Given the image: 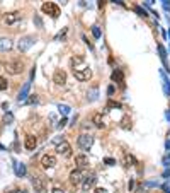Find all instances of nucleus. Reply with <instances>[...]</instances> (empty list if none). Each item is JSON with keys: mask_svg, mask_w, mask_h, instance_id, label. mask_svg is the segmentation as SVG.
<instances>
[{"mask_svg": "<svg viewBox=\"0 0 170 193\" xmlns=\"http://www.w3.org/2000/svg\"><path fill=\"white\" fill-rule=\"evenodd\" d=\"M29 87H31V82H26L24 84V87L21 89V92H19V96H17V99L19 101H24L27 97V94H29Z\"/></svg>", "mask_w": 170, "mask_h": 193, "instance_id": "f3484780", "label": "nucleus"}, {"mask_svg": "<svg viewBox=\"0 0 170 193\" xmlns=\"http://www.w3.org/2000/svg\"><path fill=\"white\" fill-rule=\"evenodd\" d=\"M92 123L97 126V128H102V126H104V118H102V115H100V113H95V115L92 116Z\"/></svg>", "mask_w": 170, "mask_h": 193, "instance_id": "a211bd4d", "label": "nucleus"}, {"mask_svg": "<svg viewBox=\"0 0 170 193\" xmlns=\"http://www.w3.org/2000/svg\"><path fill=\"white\" fill-rule=\"evenodd\" d=\"M75 164L78 167H85L89 166V157L85 154H80V156H75Z\"/></svg>", "mask_w": 170, "mask_h": 193, "instance_id": "4468645a", "label": "nucleus"}, {"mask_svg": "<svg viewBox=\"0 0 170 193\" xmlns=\"http://www.w3.org/2000/svg\"><path fill=\"white\" fill-rule=\"evenodd\" d=\"M158 50H160V57H162V60L165 62V58H167V53H165L163 46H162V45H158Z\"/></svg>", "mask_w": 170, "mask_h": 193, "instance_id": "393cba45", "label": "nucleus"}, {"mask_svg": "<svg viewBox=\"0 0 170 193\" xmlns=\"http://www.w3.org/2000/svg\"><path fill=\"white\" fill-rule=\"evenodd\" d=\"M163 162H165V164H168V162H170V157H165V159H163Z\"/></svg>", "mask_w": 170, "mask_h": 193, "instance_id": "c9c22d12", "label": "nucleus"}, {"mask_svg": "<svg viewBox=\"0 0 170 193\" xmlns=\"http://www.w3.org/2000/svg\"><path fill=\"white\" fill-rule=\"evenodd\" d=\"M53 193H65V190H63V188H55Z\"/></svg>", "mask_w": 170, "mask_h": 193, "instance_id": "f704fd0d", "label": "nucleus"}, {"mask_svg": "<svg viewBox=\"0 0 170 193\" xmlns=\"http://www.w3.org/2000/svg\"><path fill=\"white\" fill-rule=\"evenodd\" d=\"M3 121H5V123H10V121H12V115H10V113H9V115H5Z\"/></svg>", "mask_w": 170, "mask_h": 193, "instance_id": "c756f323", "label": "nucleus"}, {"mask_svg": "<svg viewBox=\"0 0 170 193\" xmlns=\"http://www.w3.org/2000/svg\"><path fill=\"white\" fill-rule=\"evenodd\" d=\"M41 9H43V12L48 14V16L53 17V19H56V17L60 16V7H58L56 3H53V2H44Z\"/></svg>", "mask_w": 170, "mask_h": 193, "instance_id": "7ed1b4c3", "label": "nucleus"}, {"mask_svg": "<svg viewBox=\"0 0 170 193\" xmlns=\"http://www.w3.org/2000/svg\"><path fill=\"white\" fill-rule=\"evenodd\" d=\"M106 164L113 166V164H116V161H114V159H111V157H106Z\"/></svg>", "mask_w": 170, "mask_h": 193, "instance_id": "7c9ffc66", "label": "nucleus"}, {"mask_svg": "<svg viewBox=\"0 0 170 193\" xmlns=\"http://www.w3.org/2000/svg\"><path fill=\"white\" fill-rule=\"evenodd\" d=\"M5 70H7V74H10V75H17V74H21V72L24 70V63L21 60H12V62H7L5 65Z\"/></svg>", "mask_w": 170, "mask_h": 193, "instance_id": "f257e3e1", "label": "nucleus"}, {"mask_svg": "<svg viewBox=\"0 0 170 193\" xmlns=\"http://www.w3.org/2000/svg\"><path fill=\"white\" fill-rule=\"evenodd\" d=\"M24 145H26L27 151H34L36 145H38V140H36V137H34V135H27V137H26V140H24Z\"/></svg>", "mask_w": 170, "mask_h": 193, "instance_id": "ddd939ff", "label": "nucleus"}, {"mask_svg": "<svg viewBox=\"0 0 170 193\" xmlns=\"http://www.w3.org/2000/svg\"><path fill=\"white\" fill-rule=\"evenodd\" d=\"M92 32H94V36H95V38H100V31H99V26H94V27H92Z\"/></svg>", "mask_w": 170, "mask_h": 193, "instance_id": "a878e982", "label": "nucleus"}, {"mask_svg": "<svg viewBox=\"0 0 170 193\" xmlns=\"http://www.w3.org/2000/svg\"><path fill=\"white\" fill-rule=\"evenodd\" d=\"M34 21H36V24H38L39 27H43V22H41V19H39V17H34Z\"/></svg>", "mask_w": 170, "mask_h": 193, "instance_id": "72a5a7b5", "label": "nucleus"}, {"mask_svg": "<svg viewBox=\"0 0 170 193\" xmlns=\"http://www.w3.org/2000/svg\"><path fill=\"white\" fill-rule=\"evenodd\" d=\"M84 178H85V171H82V169H73L70 173V183L73 185V186H77V185H80L82 181H84Z\"/></svg>", "mask_w": 170, "mask_h": 193, "instance_id": "39448f33", "label": "nucleus"}, {"mask_svg": "<svg viewBox=\"0 0 170 193\" xmlns=\"http://www.w3.org/2000/svg\"><path fill=\"white\" fill-rule=\"evenodd\" d=\"M77 144L82 151H89V149L94 145V135H90V133H82V135L78 137Z\"/></svg>", "mask_w": 170, "mask_h": 193, "instance_id": "f03ea898", "label": "nucleus"}, {"mask_svg": "<svg viewBox=\"0 0 170 193\" xmlns=\"http://www.w3.org/2000/svg\"><path fill=\"white\" fill-rule=\"evenodd\" d=\"M84 190H90V188L94 186V185L97 183V176H95V173H89V174H85V178H84Z\"/></svg>", "mask_w": 170, "mask_h": 193, "instance_id": "9b49d317", "label": "nucleus"}, {"mask_svg": "<svg viewBox=\"0 0 170 193\" xmlns=\"http://www.w3.org/2000/svg\"><path fill=\"white\" fill-rule=\"evenodd\" d=\"M56 157L55 156H51V154H46V156H43L41 157V166L44 167V169H51V167H55L56 166Z\"/></svg>", "mask_w": 170, "mask_h": 193, "instance_id": "6e6552de", "label": "nucleus"}, {"mask_svg": "<svg viewBox=\"0 0 170 193\" xmlns=\"http://www.w3.org/2000/svg\"><path fill=\"white\" fill-rule=\"evenodd\" d=\"M97 92H99V91H97V87H92V89L87 92V99H89V101H95L97 99Z\"/></svg>", "mask_w": 170, "mask_h": 193, "instance_id": "aec40b11", "label": "nucleus"}, {"mask_svg": "<svg viewBox=\"0 0 170 193\" xmlns=\"http://www.w3.org/2000/svg\"><path fill=\"white\" fill-rule=\"evenodd\" d=\"M16 173H17V176H24V174H26V167H24V164L16 162Z\"/></svg>", "mask_w": 170, "mask_h": 193, "instance_id": "412c9836", "label": "nucleus"}, {"mask_svg": "<svg viewBox=\"0 0 170 193\" xmlns=\"http://www.w3.org/2000/svg\"><path fill=\"white\" fill-rule=\"evenodd\" d=\"M12 48V41L9 38H2L0 39V52H9Z\"/></svg>", "mask_w": 170, "mask_h": 193, "instance_id": "dca6fc26", "label": "nucleus"}, {"mask_svg": "<svg viewBox=\"0 0 170 193\" xmlns=\"http://www.w3.org/2000/svg\"><path fill=\"white\" fill-rule=\"evenodd\" d=\"M65 125H67V118H61V121L58 123V128H63Z\"/></svg>", "mask_w": 170, "mask_h": 193, "instance_id": "c85d7f7f", "label": "nucleus"}, {"mask_svg": "<svg viewBox=\"0 0 170 193\" xmlns=\"http://www.w3.org/2000/svg\"><path fill=\"white\" fill-rule=\"evenodd\" d=\"M136 193H146V186H138Z\"/></svg>", "mask_w": 170, "mask_h": 193, "instance_id": "473e14b6", "label": "nucleus"}, {"mask_svg": "<svg viewBox=\"0 0 170 193\" xmlns=\"http://www.w3.org/2000/svg\"><path fill=\"white\" fill-rule=\"evenodd\" d=\"M73 75L77 81H89V79L92 77V70L87 67H82V68H78V70H73Z\"/></svg>", "mask_w": 170, "mask_h": 193, "instance_id": "0eeeda50", "label": "nucleus"}, {"mask_svg": "<svg viewBox=\"0 0 170 193\" xmlns=\"http://www.w3.org/2000/svg\"><path fill=\"white\" fill-rule=\"evenodd\" d=\"M38 101H39V99H38V96H36V94H31V97H29L27 103H31V104H32V103H38Z\"/></svg>", "mask_w": 170, "mask_h": 193, "instance_id": "cd10ccee", "label": "nucleus"}, {"mask_svg": "<svg viewBox=\"0 0 170 193\" xmlns=\"http://www.w3.org/2000/svg\"><path fill=\"white\" fill-rule=\"evenodd\" d=\"M107 108H119V103H114V101H111V103L107 104Z\"/></svg>", "mask_w": 170, "mask_h": 193, "instance_id": "2f4dec72", "label": "nucleus"}, {"mask_svg": "<svg viewBox=\"0 0 170 193\" xmlns=\"http://www.w3.org/2000/svg\"><path fill=\"white\" fill-rule=\"evenodd\" d=\"M58 110L63 113V115H68V113H70V106H67V104H60V106H58Z\"/></svg>", "mask_w": 170, "mask_h": 193, "instance_id": "b1692460", "label": "nucleus"}, {"mask_svg": "<svg viewBox=\"0 0 170 193\" xmlns=\"http://www.w3.org/2000/svg\"><path fill=\"white\" fill-rule=\"evenodd\" d=\"M53 82H55L56 86H65V84H67V74H65V70H61V68L55 70V74H53Z\"/></svg>", "mask_w": 170, "mask_h": 193, "instance_id": "9d476101", "label": "nucleus"}, {"mask_svg": "<svg viewBox=\"0 0 170 193\" xmlns=\"http://www.w3.org/2000/svg\"><path fill=\"white\" fill-rule=\"evenodd\" d=\"M7 87H9V82H7V79L0 77V91H7Z\"/></svg>", "mask_w": 170, "mask_h": 193, "instance_id": "5701e85b", "label": "nucleus"}, {"mask_svg": "<svg viewBox=\"0 0 170 193\" xmlns=\"http://www.w3.org/2000/svg\"><path fill=\"white\" fill-rule=\"evenodd\" d=\"M21 19V14H17V12H10V14H7L5 16V24H14V22H17V21Z\"/></svg>", "mask_w": 170, "mask_h": 193, "instance_id": "2eb2a0df", "label": "nucleus"}, {"mask_svg": "<svg viewBox=\"0 0 170 193\" xmlns=\"http://www.w3.org/2000/svg\"><path fill=\"white\" fill-rule=\"evenodd\" d=\"M135 10H136V12H138V14H140V16H141V17H146V16H148V14L145 12L143 9H140V7H135Z\"/></svg>", "mask_w": 170, "mask_h": 193, "instance_id": "bb28decb", "label": "nucleus"}, {"mask_svg": "<svg viewBox=\"0 0 170 193\" xmlns=\"http://www.w3.org/2000/svg\"><path fill=\"white\" fill-rule=\"evenodd\" d=\"M32 188H34L36 193H46V183H44V180H43V178H39V176L32 178Z\"/></svg>", "mask_w": 170, "mask_h": 193, "instance_id": "1a4fd4ad", "label": "nucleus"}, {"mask_svg": "<svg viewBox=\"0 0 170 193\" xmlns=\"http://www.w3.org/2000/svg\"><path fill=\"white\" fill-rule=\"evenodd\" d=\"M70 65L73 70H78V68H82V65H84V57L77 55V57H71L70 58Z\"/></svg>", "mask_w": 170, "mask_h": 193, "instance_id": "f8f14e48", "label": "nucleus"}, {"mask_svg": "<svg viewBox=\"0 0 170 193\" xmlns=\"http://www.w3.org/2000/svg\"><path fill=\"white\" fill-rule=\"evenodd\" d=\"M34 41H36L34 36H26V38H21V41L17 43V48H19V52H27V50L34 45Z\"/></svg>", "mask_w": 170, "mask_h": 193, "instance_id": "20e7f679", "label": "nucleus"}, {"mask_svg": "<svg viewBox=\"0 0 170 193\" xmlns=\"http://www.w3.org/2000/svg\"><path fill=\"white\" fill-rule=\"evenodd\" d=\"M56 151L60 156H63V157H70L71 156V145L68 144L67 140H61L60 144L56 145Z\"/></svg>", "mask_w": 170, "mask_h": 193, "instance_id": "423d86ee", "label": "nucleus"}, {"mask_svg": "<svg viewBox=\"0 0 170 193\" xmlns=\"http://www.w3.org/2000/svg\"><path fill=\"white\" fill-rule=\"evenodd\" d=\"M124 162H126V166H135L136 164V159L133 157L131 154H126L124 156Z\"/></svg>", "mask_w": 170, "mask_h": 193, "instance_id": "4be33fe9", "label": "nucleus"}, {"mask_svg": "<svg viewBox=\"0 0 170 193\" xmlns=\"http://www.w3.org/2000/svg\"><path fill=\"white\" fill-rule=\"evenodd\" d=\"M113 81L117 82V84H122V82H124V77H122V72H121V70H114V72H113Z\"/></svg>", "mask_w": 170, "mask_h": 193, "instance_id": "6ab92c4d", "label": "nucleus"}]
</instances>
